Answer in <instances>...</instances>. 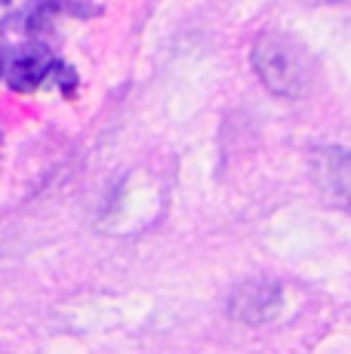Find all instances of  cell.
<instances>
[{
  "label": "cell",
  "mask_w": 351,
  "mask_h": 354,
  "mask_svg": "<svg viewBox=\"0 0 351 354\" xmlns=\"http://www.w3.org/2000/svg\"><path fill=\"white\" fill-rule=\"evenodd\" d=\"M3 62L6 59H3V50H0V77H3Z\"/></svg>",
  "instance_id": "obj_5"
},
{
  "label": "cell",
  "mask_w": 351,
  "mask_h": 354,
  "mask_svg": "<svg viewBox=\"0 0 351 354\" xmlns=\"http://www.w3.org/2000/svg\"><path fill=\"white\" fill-rule=\"evenodd\" d=\"M253 68L265 90L281 99H299L308 93L314 77L305 46L283 31H262L253 44Z\"/></svg>",
  "instance_id": "obj_1"
},
{
  "label": "cell",
  "mask_w": 351,
  "mask_h": 354,
  "mask_svg": "<svg viewBox=\"0 0 351 354\" xmlns=\"http://www.w3.org/2000/svg\"><path fill=\"white\" fill-rule=\"evenodd\" d=\"M305 3H312V6H321V3H336V0H305Z\"/></svg>",
  "instance_id": "obj_4"
},
{
  "label": "cell",
  "mask_w": 351,
  "mask_h": 354,
  "mask_svg": "<svg viewBox=\"0 0 351 354\" xmlns=\"http://www.w3.org/2000/svg\"><path fill=\"white\" fill-rule=\"evenodd\" d=\"M50 68H53V53L44 44H28V46H19L10 56V62H3V74L10 90L31 93L50 74Z\"/></svg>",
  "instance_id": "obj_2"
},
{
  "label": "cell",
  "mask_w": 351,
  "mask_h": 354,
  "mask_svg": "<svg viewBox=\"0 0 351 354\" xmlns=\"http://www.w3.org/2000/svg\"><path fill=\"white\" fill-rule=\"evenodd\" d=\"M317 176H327V179H317V182H333L336 185V201L339 207H345V197H348V158L342 148H327V151L317 154Z\"/></svg>",
  "instance_id": "obj_3"
},
{
  "label": "cell",
  "mask_w": 351,
  "mask_h": 354,
  "mask_svg": "<svg viewBox=\"0 0 351 354\" xmlns=\"http://www.w3.org/2000/svg\"><path fill=\"white\" fill-rule=\"evenodd\" d=\"M0 3H6V0H0Z\"/></svg>",
  "instance_id": "obj_6"
}]
</instances>
